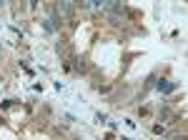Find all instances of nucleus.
Returning <instances> with one entry per match:
<instances>
[]
</instances>
